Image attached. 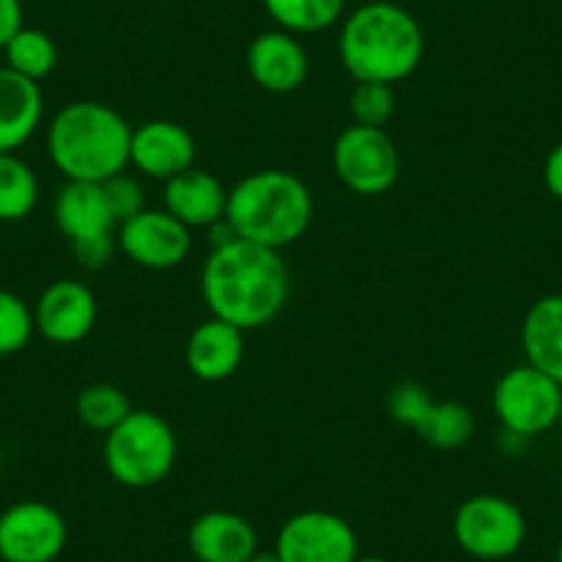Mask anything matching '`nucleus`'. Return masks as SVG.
I'll return each mask as SVG.
<instances>
[{
    "label": "nucleus",
    "mask_w": 562,
    "mask_h": 562,
    "mask_svg": "<svg viewBox=\"0 0 562 562\" xmlns=\"http://www.w3.org/2000/svg\"><path fill=\"white\" fill-rule=\"evenodd\" d=\"M202 299L210 317L240 328H262L281 315L290 299V270L276 248L243 237L210 248L202 268Z\"/></svg>",
    "instance_id": "nucleus-1"
},
{
    "label": "nucleus",
    "mask_w": 562,
    "mask_h": 562,
    "mask_svg": "<svg viewBox=\"0 0 562 562\" xmlns=\"http://www.w3.org/2000/svg\"><path fill=\"white\" fill-rule=\"evenodd\" d=\"M337 50L345 72L356 83L394 86L422 64L425 34L408 9L372 0L345 18Z\"/></svg>",
    "instance_id": "nucleus-2"
},
{
    "label": "nucleus",
    "mask_w": 562,
    "mask_h": 562,
    "mask_svg": "<svg viewBox=\"0 0 562 562\" xmlns=\"http://www.w3.org/2000/svg\"><path fill=\"white\" fill-rule=\"evenodd\" d=\"M133 127L116 108L94 100L64 105L47 127V155L72 182H105L130 166Z\"/></svg>",
    "instance_id": "nucleus-3"
},
{
    "label": "nucleus",
    "mask_w": 562,
    "mask_h": 562,
    "mask_svg": "<svg viewBox=\"0 0 562 562\" xmlns=\"http://www.w3.org/2000/svg\"><path fill=\"white\" fill-rule=\"evenodd\" d=\"M312 218L315 199L310 186L293 171H254L226 196V221L237 237L276 251L301 240L312 226Z\"/></svg>",
    "instance_id": "nucleus-4"
},
{
    "label": "nucleus",
    "mask_w": 562,
    "mask_h": 562,
    "mask_svg": "<svg viewBox=\"0 0 562 562\" xmlns=\"http://www.w3.org/2000/svg\"><path fill=\"white\" fill-rule=\"evenodd\" d=\"M177 434L160 414L133 408V414L105 436L102 461L124 488H153L164 483L177 463Z\"/></svg>",
    "instance_id": "nucleus-5"
},
{
    "label": "nucleus",
    "mask_w": 562,
    "mask_h": 562,
    "mask_svg": "<svg viewBox=\"0 0 562 562\" xmlns=\"http://www.w3.org/2000/svg\"><path fill=\"white\" fill-rule=\"evenodd\" d=\"M491 405L507 436L532 439L560 425L562 383L535 370L532 364L510 367L496 381Z\"/></svg>",
    "instance_id": "nucleus-6"
},
{
    "label": "nucleus",
    "mask_w": 562,
    "mask_h": 562,
    "mask_svg": "<svg viewBox=\"0 0 562 562\" xmlns=\"http://www.w3.org/2000/svg\"><path fill=\"white\" fill-rule=\"evenodd\" d=\"M456 543L474 560L496 562L516 554L527 538V518L516 502L499 494L469 496L452 518Z\"/></svg>",
    "instance_id": "nucleus-7"
},
{
    "label": "nucleus",
    "mask_w": 562,
    "mask_h": 562,
    "mask_svg": "<svg viewBox=\"0 0 562 562\" xmlns=\"http://www.w3.org/2000/svg\"><path fill=\"white\" fill-rule=\"evenodd\" d=\"M334 175L359 196H381L400 177V153L383 127L350 124L334 140Z\"/></svg>",
    "instance_id": "nucleus-8"
},
{
    "label": "nucleus",
    "mask_w": 562,
    "mask_h": 562,
    "mask_svg": "<svg viewBox=\"0 0 562 562\" xmlns=\"http://www.w3.org/2000/svg\"><path fill=\"white\" fill-rule=\"evenodd\" d=\"M67 546V521L53 505L25 499L0 513V560L56 562Z\"/></svg>",
    "instance_id": "nucleus-9"
},
{
    "label": "nucleus",
    "mask_w": 562,
    "mask_h": 562,
    "mask_svg": "<svg viewBox=\"0 0 562 562\" xmlns=\"http://www.w3.org/2000/svg\"><path fill=\"white\" fill-rule=\"evenodd\" d=\"M273 551L281 562H353L359 538L337 513L301 510L281 524Z\"/></svg>",
    "instance_id": "nucleus-10"
},
{
    "label": "nucleus",
    "mask_w": 562,
    "mask_h": 562,
    "mask_svg": "<svg viewBox=\"0 0 562 562\" xmlns=\"http://www.w3.org/2000/svg\"><path fill=\"white\" fill-rule=\"evenodd\" d=\"M116 246L130 262L147 270H171L191 254V229L169 210H140L119 224Z\"/></svg>",
    "instance_id": "nucleus-11"
},
{
    "label": "nucleus",
    "mask_w": 562,
    "mask_h": 562,
    "mask_svg": "<svg viewBox=\"0 0 562 562\" xmlns=\"http://www.w3.org/2000/svg\"><path fill=\"white\" fill-rule=\"evenodd\" d=\"M36 331L53 345H78L94 331L97 299L83 281L58 279L34 306Z\"/></svg>",
    "instance_id": "nucleus-12"
},
{
    "label": "nucleus",
    "mask_w": 562,
    "mask_h": 562,
    "mask_svg": "<svg viewBox=\"0 0 562 562\" xmlns=\"http://www.w3.org/2000/svg\"><path fill=\"white\" fill-rule=\"evenodd\" d=\"M193 160H196V140L180 122L153 119L133 127L130 166H135L149 180L169 182L171 177L193 169Z\"/></svg>",
    "instance_id": "nucleus-13"
},
{
    "label": "nucleus",
    "mask_w": 562,
    "mask_h": 562,
    "mask_svg": "<svg viewBox=\"0 0 562 562\" xmlns=\"http://www.w3.org/2000/svg\"><path fill=\"white\" fill-rule=\"evenodd\" d=\"M246 67L254 83L270 94H290L306 83L310 56L299 36L288 31H265L254 36L246 53Z\"/></svg>",
    "instance_id": "nucleus-14"
},
{
    "label": "nucleus",
    "mask_w": 562,
    "mask_h": 562,
    "mask_svg": "<svg viewBox=\"0 0 562 562\" xmlns=\"http://www.w3.org/2000/svg\"><path fill=\"white\" fill-rule=\"evenodd\" d=\"M246 356V334L229 323L210 317L191 331L186 342V367L204 383H221L235 375Z\"/></svg>",
    "instance_id": "nucleus-15"
},
{
    "label": "nucleus",
    "mask_w": 562,
    "mask_h": 562,
    "mask_svg": "<svg viewBox=\"0 0 562 562\" xmlns=\"http://www.w3.org/2000/svg\"><path fill=\"white\" fill-rule=\"evenodd\" d=\"M53 218L69 243L108 237L119 229V221L113 215L102 182L67 180V186L58 191L56 202H53Z\"/></svg>",
    "instance_id": "nucleus-16"
},
{
    "label": "nucleus",
    "mask_w": 562,
    "mask_h": 562,
    "mask_svg": "<svg viewBox=\"0 0 562 562\" xmlns=\"http://www.w3.org/2000/svg\"><path fill=\"white\" fill-rule=\"evenodd\" d=\"M188 549L199 562H246L259 551L257 529L232 510H207L188 529Z\"/></svg>",
    "instance_id": "nucleus-17"
},
{
    "label": "nucleus",
    "mask_w": 562,
    "mask_h": 562,
    "mask_svg": "<svg viewBox=\"0 0 562 562\" xmlns=\"http://www.w3.org/2000/svg\"><path fill=\"white\" fill-rule=\"evenodd\" d=\"M226 196L229 191L218 177L193 166L166 182L164 210H169L188 229H207L215 221L226 218Z\"/></svg>",
    "instance_id": "nucleus-18"
},
{
    "label": "nucleus",
    "mask_w": 562,
    "mask_h": 562,
    "mask_svg": "<svg viewBox=\"0 0 562 562\" xmlns=\"http://www.w3.org/2000/svg\"><path fill=\"white\" fill-rule=\"evenodd\" d=\"M45 97L40 83L0 67V155L18 153L40 130Z\"/></svg>",
    "instance_id": "nucleus-19"
},
{
    "label": "nucleus",
    "mask_w": 562,
    "mask_h": 562,
    "mask_svg": "<svg viewBox=\"0 0 562 562\" xmlns=\"http://www.w3.org/2000/svg\"><path fill=\"white\" fill-rule=\"evenodd\" d=\"M521 348L527 364L562 383V295L535 301L521 323Z\"/></svg>",
    "instance_id": "nucleus-20"
},
{
    "label": "nucleus",
    "mask_w": 562,
    "mask_h": 562,
    "mask_svg": "<svg viewBox=\"0 0 562 562\" xmlns=\"http://www.w3.org/2000/svg\"><path fill=\"white\" fill-rule=\"evenodd\" d=\"M348 0H265L273 23L288 34H321L345 18Z\"/></svg>",
    "instance_id": "nucleus-21"
},
{
    "label": "nucleus",
    "mask_w": 562,
    "mask_h": 562,
    "mask_svg": "<svg viewBox=\"0 0 562 562\" xmlns=\"http://www.w3.org/2000/svg\"><path fill=\"white\" fill-rule=\"evenodd\" d=\"M416 436L434 450H458L474 436V414L463 403L441 400L430 405L425 419L416 425Z\"/></svg>",
    "instance_id": "nucleus-22"
},
{
    "label": "nucleus",
    "mask_w": 562,
    "mask_h": 562,
    "mask_svg": "<svg viewBox=\"0 0 562 562\" xmlns=\"http://www.w3.org/2000/svg\"><path fill=\"white\" fill-rule=\"evenodd\" d=\"M40 202L36 171L14 153L0 155V221H23Z\"/></svg>",
    "instance_id": "nucleus-23"
},
{
    "label": "nucleus",
    "mask_w": 562,
    "mask_h": 562,
    "mask_svg": "<svg viewBox=\"0 0 562 562\" xmlns=\"http://www.w3.org/2000/svg\"><path fill=\"white\" fill-rule=\"evenodd\" d=\"M75 414L86 428L108 436L133 414V403H130L127 392L113 383H91V386L80 389L75 397Z\"/></svg>",
    "instance_id": "nucleus-24"
},
{
    "label": "nucleus",
    "mask_w": 562,
    "mask_h": 562,
    "mask_svg": "<svg viewBox=\"0 0 562 562\" xmlns=\"http://www.w3.org/2000/svg\"><path fill=\"white\" fill-rule=\"evenodd\" d=\"M3 53H7V67L23 78L34 80V83L45 80L58 64L56 42L45 31L25 29V25L12 36Z\"/></svg>",
    "instance_id": "nucleus-25"
},
{
    "label": "nucleus",
    "mask_w": 562,
    "mask_h": 562,
    "mask_svg": "<svg viewBox=\"0 0 562 562\" xmlns=\"http://www.w3.org/2000/svg\"><path fill=\"white\" fill-rule=\"evenodd\" d=\"M34 331V310L12 290H0V356L20 353Z\"/></svg>",
    "instance_id": "nucleus-26"
},
{
    "label": "nucleus",
    "mask_w": 562,
    "mask_h": 562,
    "mask_svg": "<svg viewBox=\"0 0 562 562\" xmlns=\"http://www.w3.org/2000/svg\"><path fill=\"white\" fill-rule=\"evenodd\" d=\"M394 89L386 83H356L350 94V113L353 124L364 127H386L389 119L394 116Z\"/></svg>",
    "instance_id": "nucleus-27"
},
{
    "label": "nucleus",
    "mask_w": 562,
    "mask_h": 562,
    "mask_svg": "<svg viewBox=\"0 0 562 562\" xmlns=\"http://www.w3.org/2000/svg\"><path fill=\"white\" fill-rule=\"evenodd\" d=\"M434 403H436V400L430 397V392L422 386V383L403 381V383H397L392 392H389L386 411H389V416L397 422V425L414 430L416 425L425 419V414H428L430 405H434Z\"/></svg>",
    "instance_id": "nucleus-28"
},
{
    "label": "nucleus",
    "mask_w": 562,
    "mask_h": 562,
    "mask_svg": "<svg viewBox=\"0 0 562 562\" xmlns=\"http://www.w3.org/2000/svg\"><path fill=\"white\" fill-rule=\"evenodd\" d=\"M102 188H105V196H108V202H111V210H113V215H116L119 224H124L127 218L138 215L140 210H147V196H144V188H140V182L135 180V177H130L127 171H122V175L105 180L102 182Z\"/></svg>",
    "instance_id": "nucleus-29"
},
{
    "label": "nucleus",
    "mask_w": 562,
    "mask_h": 562,
    "mask_svg": "<svg viewBox=\"0 0 562 562\" xmlns=\"http://www.w3.org/2000/svg\"><path fill=\"white\" fill-rule=\"evenodd\" d=\"M72 246L75 259H78L80 268L86 270H100L111 262L113 251H116V235L108 237H91V240H80V243H69Z\"/></svg>",
    "instance_id": "nucleus-30"
},
{
    "label": "nucleus",
    "mask_w": 562,
    "mask_h": 562,
    "mask_svg": "<svg viewBox=\"0 0 562 562\" xmlns=\"http://www.w3.org/2000/svg\"><path fill=\"white\" fill-rule=\"evenodd\" d=\"M23 25V0H0V50Z\"/></svg>",
    "instance_id": "nucleus-31"
},
{
    "label": "nucleus",
    "mask_w": 562,
    "mask_h": 562,
    "mask_svg": "<svg viewBox=\"0 0 562 562\" xmlns=\"http://www.w3.org/2000/svg\"><path fill=\"white\" fill-rule=\"evenodd\" d=\"M543 182L549 193L562 202V140L549 153L543 164Z\"/></svg>",
    "instance_id": "nucleus-32"
},
{
    "label": "nucleus",
    "mask_w": 562,
    "mask_h": 562,
    "mask_svg": "<svg viewBox=\"0 0 562 562\" xmlns=\"http://www.w3.org/2000/svg\"><path fill=\"white\" fill-rule=\"evenodd\" d=\"M246 562H281V557L276 551H254Z\"/></svg>",
    "instance_id": "nucleus-33"
},
{
    "label": "nucleus",
    "mask_w": 562,
    "mask_h": 562,
    "mask_svg": "<svg viewBox=\"0 0 562 562\" xmlns=\"http://www.w3.org/2000/svg\"><path fill=\"white\" fill-rule=\"evenodd\" d=\"M353 562H392V560H386V557H356Z\"/></svg>",
    "instance_id": "nucleus-34"
},
{
    "label": "nucleus",
    "mask_w": 562,
    "mask_h": 562,
    "mask_svg": "<svg viewBox=\"0 0 562 562\" xmlns=\"http://www.w3.org/2000/svg\"><path fill=\"white\" fill-rule=\"evenodd\" d=\"M554 562H562V540L557 543V551H554Z\"/></svg>",
    "instance_id": "nucleus-35"
},
{
    "label": "nucleus",
    "mask_w": 562,
    "mask_h": 562,
    "mask_svg": "<svg viewBox=\"0 0 562 562\" xmlns=\"http://www.w3.org/2000/svg\"><path fill=\"white\" fill-rule=\"evenodd\" d=\"M560 428H562V405H560Z\"/></svg>",
    "instance_id": "nucleus-36"
},
{
    "label": "nucleus",
    "mask_w": 562,
    "mask_h": 562,
    "mask_svg": "<svg viewBox=\"0 0 562 562\" xmlns=\"http://www.w3.org/2000/svg\"><path fill=\"white\" fill-rule=\"evenodd\" d=\"M560 496H562V485H560Z\"/></svg>",
    "instance_id": "nucleus-37"
}]
</instances>
